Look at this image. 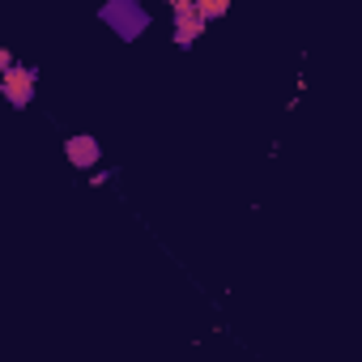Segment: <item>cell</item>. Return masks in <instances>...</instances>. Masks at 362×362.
Listing matches in <instances>:
<instances>
[{
	"mask_svg": "<svg viewBox=\"0 0 362 362\" xmlns=\"http://www.w3.org/2000/svg\"><path fill=\"white\" fill-rule=\"evenodd\" d=\"M103 22H111L119 39H136V35H145L149 13L136 5V0H107V5H103Z\"/></svg>",
	"mask_w": 362,
	"mask_h": 362,
	"instance_id": "6da1fadb",
	"label": "cell"
},
{
	"mask_svg": "<svg viewBox=\"0 0 362 362\" xmlns=\"http://www.w3.org/2000/svg\"><path fill=\"white\" fill-rule=\"evenodd\" d=\"M35 81H39L35 69H22V64L5 69V98H9L13 107H26V103L35 98Z\"/></svg>",
	"mask_w": 362,
	"mask_h": 362,
	"instance_id": "7a4b0ae2",
	"label": "cell"
},
{
	"mask_svg": "<svg viewBox=\"0 0 362 362\" xmlns=\"http://www.w3.org/2000/svg\"><path fill=\"white\" fill-rule=\"evenodd\" d=\"M201 30H205V18L197 13V0H192L188 9H175V43L179 47H192Z\"/></svg>",
	"mask_w": 362,
	"mask_h": 362,
	"instance_id": "3957f363",
	"label": "cell"
},
{
	"mask_svg": "<svg viewBox=\"0 0 362 362\" xmlns=\"http://www.w3.org/2000/svg\"><path fill=\"white\" fill-rule=\"evenodd\" d=\"M64 153H69V162H73V166H81V170H90V166L103 158L98 141H94V136H86V132H81V136H69V141H64Z\"/></svg>",
	"mask_w": 362,
	"mask_h": 362,
	"instance_id": "277c9868",
	"label": "cell"
},
{
	"mask_svg": "<svg viewBox=\"0 0 362 362\" xmlns=\"http://www.w3.org/2000/svg\"><path fill=\"white\" fill-rule=\"evenodd\" d=\"M226 9H230V0H197V13H201L205 22H218V18H226Z\"/></svg>",
	"mask_w": 362,
	"mask_h": 362,
	"instance_id": "5b68a950",
	"label": "cell"
}]
</instances>
